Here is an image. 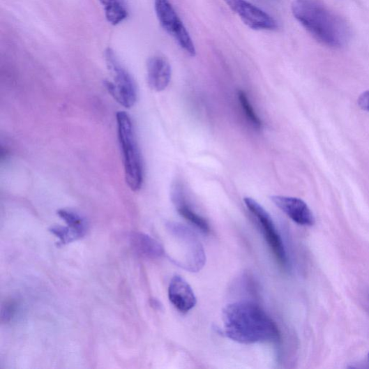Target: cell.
Instances as JSON below:
<instances>
[{"label": "cell", "mask_w": 369, "mask_h": 369, "mask_svg": "<svg viewBox=\"0 0 369 369\" xmlns=\"http://www.w3.org/2000/svg\"><path fill=\"white\" fill-rule=\"evenodd\" d=\"M132 244L137 253L148 258H158L165 254L163 247L155 239L145 234H134Z\"/></svg>", "instance_id": "4fadbf2b"}, {"label": "cell", "mask_w": 369, "mask_h": 369, "mask_svg": "<svg viewBox=\"0 0 369 369\" xmlns=\"http://www.w3.org/2000/svg\"><path fill=\"white\" fill-rule=\"evenodd\" d=\"M169 299L179 311L186 313L197 305V297L188 282L180 276H175L168 289Z\"/></svg>", "instance_id": "30bf717a"}, {"label": "cell", "mask_w": 369, "mask_h": 369, "mask_svg": "<svg viewBox=\"0 0 369 369\" xmlns=\"http://www.w3.org/2000/svg\"><path fill=\"white\" fill-rule=\"evenodd\" d=\"M363 305L366 311L369 313V289L363 295Z\"/></svg>", "instance_id": "d6986e66"}, {"label": "cell", "mask_w": 369, "mask_h": 369, "mask_svg": "<svg viewBox=\"0 0 369 369\" xmlns=\"http://www.w3.org/2000/svg\"><path fill=\"white\" fill-rule=\"evenodd\" d=\"M60 218L67 223L70 227L80 238L85 235L86 232V223L83 217L77 212L62 209L57 211Z\"/></svg>", "instance_id": "9a60e30c"}, {"label": "cell", "mask_w": 369, "mask_h": 369, "mask_svg": "<svg viewBox=\"0 0 369 369\" xmlns=\"http://www.w3.org/2000/svg\"><path fill=\"white\" fill-rule=\"evenodd\" d=\"M167 229L181 243L185 257L181 267L191 272L199 271L206 264V255L203 246L195 233L187 227L170 223Z\"/></svg>", "instance_id": "8992f818"}, {"label": "cell", "mask_w": 369, "mask_h": 369, "mask_svg": "<svg viewBox=\"0 0 369 369\" xmlns=\"http://www.w3.org/2000/svg\"><path fill=\"white\" fill-rule=\"evenodd\" d=\"M116 121L126 181L130 189L138 191L143 184L144 173L133 123L125 112L116 114Z\"/></svg>", "instance_id": "3957f363"}, {"label": "cell", "mask_w": 369, "mask_h": 369, "mask_svg": "<svg viewBox=\"0 0 369 369\" xmlns=\"http://www.w3.org/2000/svg\"><path fill=\"white\" fill-rule=\"evenodd\" d=\"M358 103L363 110L369 112V91L364 92L360 96Z\"/></svg>", "instance_id": "ac0fdd59"}, {"label": "cell", "mask_w": 369, "mask_h": 369, "mask_svg": "<svg viewBox=\"0 0 369 369\" xmlns=\"http://www.w3.org/2000/svg\"><path fill=\"white\" fill-rule=\"evenodd\" d=\"M171 197L173 204L176 206L178 212L183 218L201 229L203 232H209L210 227L207 221L197 213H195L187 204L184 189L181 183H176L173 185L171 191Z\"/></svg>", "instance_id": "7c38bea8"}, {"label": "cell", "mask_w": 369, "mask_h": 369, "mask_svg": "<svg viewBox=\"0 0 369 369\" xmlns=\"http://www.w3.org/2000/svg\"><path fill=\"white\" fill-rule=\"evenodd\" d=\"M368 359H369V354H368Z\"/></svg>", "instance_id": "ffe728a7"}, {"label": "cell", "mask_w": 369, "mask_h": 369, "mask_svg": "<svg viewBox=\"0 0 369 369\" xmlns=\"http://www.w3.org/2000/svg\"><path fill=\"white\" fill-rule=\"evenodd\" d=\"M50 232L59 239L60 243L63 245L80 239L77 234L68 227L54 226L50 229Z\"/></svg>", "instance_id": "e0dca14e"}, {"label": "cell", "mask_w": 369, "mask_h": 369, "mask_svg": "<svg viewBox=\"0 0 369 369\" xmlns=\"http://www.w3.org/2000/svg\"><path fill=\"white\" fill-rule=\"evenodd\" d=\"M105 57L107 68L113 77V81L104 82L107 92L121 105L131 108L137 99V86L133 77L123 67L112 49L105 51Z\"/></svg>", "instance_id": "277c9868"}, {"label": "cell", "mask_w": 369, "mask_h": 369, "mask_svg": "<svg viewBox=\"0 0 369 369\" xmlns=\"http://www.w3.org/2000/svg\"><path fill=\"white\" fill-rule=\"evenodd\" d=\"M244 202L250 212L256 217L260 226L264 228L266 240L281 266H287L288 257L283 241L276 228L271 215L252 198H245Z\"/></svg>", "instance_id": "52a82bcc"}, {"label": "cell", "mask_w": 369, "mask_h": 369, "mask_svg": "<svg viewBox=\"0 0 369 369\" xmlns=\"http://www.w3.org/2000/svg\"><path fill=\"white\" fill-rule=\"evenodd\" d=\"M271 201L296 224L307 227L315 225V218L312 211L308 204L301 199L282 197V195H273L271 197Z\"/></svg>", "instance_id": "9c48e42d"}, {"label": "cell", "mask_w": 369, "mask_h": 369, "mask_svg": "<svg viewBox=\"0 0 369 369\" xmlns=\"http://www.w3.org/2000/svg\"><path fill=\"white\" fill-rule=\"evenodd\" d=\"M155 9L162 28L187 54L195 57L197 50L193 41L169 0H155Z\"/></svg>", "instance_id": "5b68a950"}, {"label": "cell", "mask_w": 369, "mask_h": 369, "mask_svg": "<svg viewBox=\"0 0 369 369\" xmlns=\"http://www.w3.org/2000/svg\"><path fill=\"white\" fill-rule=\"evenodd\" d=\"M238 98L240 100L241 104L243 107V110L246 115L248 121L253 125V126L256 129L262 128V122L260 121L259 118L255 114L252 105L250 104L248 96L246 93L243 91H239Z\"/></svg>", "instance_id": "2e32d148"}, {"label": "cell", "mask_w": 369, "mask_h": 369, "mask_svg": "<svg viewBox=\"0 0 369 369\" xmlns=\"http://www.w3.org/2000/svg\"><path fill=\"white\" fill-rule=\"evenodd\" d=\"M147 81L150 88L157 92L165 91L172 75L169 61L160 56L151 57L147 61Z\"/></svg>", "instance_id": "8fae6325"}, {"label": "cell", "mask_w": 369, "mask_h": 369, "mask_svg": "<svg viewBox=\"0 0 369 369\" xmlns=\"http://www.w3.org/2000/svg\"><path fill=\"white\" fill-rule=\"evenodd\" d=\"M223 321L225 335L237 342L253 344L280 339L275 322L253 302L229 303L223 310Z\"/></svg>", "instance_id": "7a4b0ae2"}, {"label": "cell", "mask_w": 369, "mask_h": 369, "mask_svg": "<svg viewBox=\"0 0 369 369\" xmlns=\"http://www.w3.org/2000/svg\"><path fill=\"white\" fill-rule=\"evenodd\" d=\"M250 29L255 31H274L278 28L277 21L264 10L247 0H223Z\"/></svg>", "instance_id": "ba28073f"}, {"label": "cell", "mask_w": 369, "mask_h": 369, "mask_svg": "<svg viewBox=\"0 0 369 369\" xmlns=\"http://www.w3.org/2000/svg\"><path fill=\"white\" fill-rule=\"evenodd\" d=\"M292 11L301 26L321 45L341 49L350 41L349 24L321 0H294Z\"/></svg>", "instance_id": "6da1fadb"}, {"label": "cell", "mask_w": 369, "mask_h": 369, "mask_svg": "<svg viewBox=\"0 0 369 369\" xmlns=\"http://www.w3.org/2000/svg\"><path fill=\"white\" fill-rule=\"evenodd\" d=\"M108 23L117 26L128 17V12L124 0H99Z\"/></svg>", "instance_id": "5bb4252c"}]
</instances>
